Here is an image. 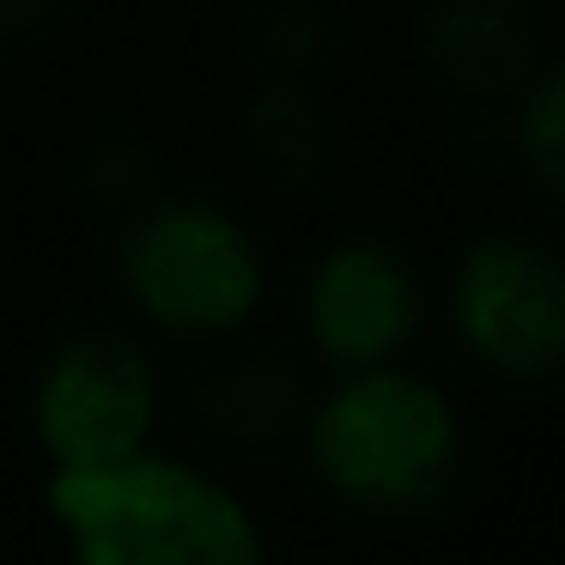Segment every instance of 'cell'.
<instances>
[{
  "instance_id": "1",
  "label": "cell",
  "mask_w": 565,
  "mask_h": 565,
  "mask_svg": "<svg viewBox=\"0 0 565 565\" xmlns=\"http://www.w3.org/2000/svg\"><path fill=\"white\" fill-rule=\"evenodd\" d=\"M305 468L341 511L371 523H419L444 511L468 462V426L438 377L407 359L334 371L310 390L298 426Z\"/></svg>"
},
{
  "instance_id": "2",
  "label": "cell",
  "mask_w": 565,
  "mask_h": 565,
  "mask_svg": "<svg viewBox=\"0 0 565 565\" xmlns=\"http://www.w3.org/2000/svg\"><path fill=\"white\" fill-rule=\"evenodd\" d=\"M67 565H268V529L207 462L140 450L43 487Z\"/></svg>"
},
{
  "instance_id": "3",
  "label": "cell",
  "mask_w": 565,
  "mask_h": 565,
  "mask_svg": "<svg viewBox=\"0 0 565 565\" xmlns=\"http://www.w3.org/2000/svg\"><path fill=\"white\" fill-rule=\"evenodd\" d=\"M116 286L152 334L177 347H225L262 317L268 249L237 207L164 189L122 213Z\"/></svg>"
},
{
  "instance_id": "4",
  "label": "cell",
  "mask_w": 565,
  "mask_h": 565,
  "mask_svg": "<svg viewBox=\"0 0 565 565\" xmlns=\"http://www.w3.org/2000/svg\"><path fill=\"white\" fill-rule=\"evenodd\" d=\"M444 322L492 383H553L565 371V249L516 225L468 237L444 274Z\"/></svg>"
},
{
  "instance_id": "5",
  "label": "cell",
  "mask_w": 565,
  "mask_h": 565,
  "mask_svg": "<svg viewBox=\"0 0 565 565\" xmlns=\"http://www.w3.org/2000/svg\"><path fill=\"white\" fill-rule=\"evenodd\" d=\"M164 377L147 341L122 329H79L43 353L31 377V438L50 475L110 468L159 444Z\"/></svg>"
},
{
  "instance_id": "6",
  "label": "cell",
  "mask_w": 565,
  "mask_h": 565,
  "mask_svg": "<svg viewBox=\"0 0 565 565\" xmlns=\"http://www.w3.org/2000/svg\"><path fill=\"white\" fill-rule=\"evenodd\" d=\"M426 322V274L383 232H347L322 244L317 262L305 268V286H298V329H305L317 365L329 371L395 365L419 347Z\"/></svg>"
},
{
  "instance_id": "7",
  "label": "cell",
  "mask_w": 565,
  "mask_h": 565,
  "mask_svg": "<svg viewBox=\"0 0 565 565\" xmlns=\"http://www.w3.org/2000/svg\"><path fill=\"white\" fill-rule=\"evenodd\" d=\"M419 62L468 104H511L541 67V25L529 0H419Z\"/></svg>"
},
{
  "instance_id": "8",
  "label": "cell",
  "mask_w": 565,
  "mask_h": 565,
  "mask_svg": "<svg viewBox=\"0 0 565 565\" xmlns=\"http://www.w3.org/2000/svg\"><path fill=\"white\" fill-rule=\"evenodd\" d=\"M305 407H310L305 365L280 347L225 341V353L195 383L201 438L232 456H262V450H280V444H298Z\"/></svg>"
},
{
  "instance_id": "9",
  "label": "cell",
  "mask_w": 565,
  "mask_h": 565,
  "mask_svg": "<svg viewBox=\"0 0 565 565\" xmlns=\"http://www.w3.org/2000/svg\"><path fill=\"white\" fill-rule=\"evenodd\" d=\"M244 147L256 152V164L286 189H305L329 164V122L322 104L310 92V79L298 74H268L256 86V98L244 104Z\"/></svg>"
},
{
  "instance_id": "10",
  "label": "cell",
  "mask_w": 565,
  "mask_h": 565,
  "mask_svg": "<svg viewBox=\"0 0 565 565\" xmlns=\"http://www.w3.org/2000/svg\"><path fill=\"white\" fill-rule=\"evenodd\" d=\"M511 147L523 177L565 207V55H541V67L511 98Z\"/></svg>"
},
{
  "instance_id": "11",
  "label": "cell",
  "mask_w": 565,
  "mask_h": 565,
  "mask_svg": "<svg viewBox=\"0 0 565 565\" xmlns=\"http://www.w3.org/2000/svg\"><path fill=\"white\" fill-rule=\"evenodd\" d=\"M329 50V7L322 0H262L256 19V55L268 74H298L310 79V67Z\"/></svg>"
},
{
  "instance_id": "12",
  "label": "cell",
  "mask_w": 565,
  "mask_h": 565,
  "mask_svg": "<svg viewBox=\"0 0 565 565\" xmlns=\"http://www.w3.org/2000/svg\"><path fill=\"white\" fill-rule=\"evenodd\" d=\"M86 189L110 213H135L152 195H164V171L152 159V147H140V140H104L86 164Z\"/></svg>"
},
{
  "instance_id": "13",
  "label": "cell",
  "mask_w": 565,
  "mask_h": 565,
  "mask_svg": "<svg viewBox=\"0 0 565 565\" xmlns=\"http://www.w3.org/2000/svg\"><path fill=\"white\" fill-rule=\"evenodd\" d=\"M67 0H0V38H31L43 31Z\"/></svg>"
}]
</instances>
